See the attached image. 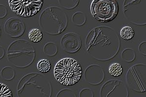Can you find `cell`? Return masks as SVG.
Instances as JSON below:
<instances>
[{"label": "cell", "instance_id": "4", "mask_svg": "<svg viewBox=\"0 0 146 97\" xmlns=\"http://www.w3.org/2000/svg\"><path fill=\"white\" fill-rule=\"evenodd\" d=\"M91 12L97 20L102 22H110L118 14V3L116 0H94Z\"/></svg>", "mask_w": 146, "mask_h": 97}, {"label": "cell", "instance_id": "19", "mask_svg": "<svg viewBox=\"0 0 146 97\" xmlns=\"http://www.w3.org/2000/svg\"><path fill=\"white\" fill-rule=\"evenodd\" d=\"M7 7L5 5H0V18H3L7 16Z\"/></svg>", "mask_w": 146, "mask_h": 97}, {"label": "cell", "instance_id": "7", "mask_svg": "<svg viewBox=\"0 0 146 97\" xmlns=\"http://www.w3.org/2000/svg\"><path fill=\"white\" fill-rule=\"evenodd\" d=\"M62 49L68 53H75L81 47V41L78 35L74 33H68L62 38Z\"/></svg>", "mask_w": 146, "mask_h": 97}, {"label": "cell", "instance_id": "11", "mask_svg": "<svg viewBox=\"0 0 146 97\" xmlns=\"http://www.w3.org/2000/svg\"><path fill=\"white\" fill-rule=\"evenodd\" d=\"M1 77L4 80L9 81L13 79L15 76V71L13 68L10 67H3L1 72Z\"/></svg>", "mask_w": 146, "mask_h": 97}, {"label": "cell", "instance_id": "10", "mask_svg": "<svg viewBox=\"0 0 146 97\" xmlns=\"http://www.w3.org/2000/svg\"><path fill=\"white\" fill-rule=\"evenodd\" d=\"M86 21V16L83 12H78L73 15L72 22L78 26L83 25Z\"/></svg>", "mask_w": 146, "mask_h": 97}, {"label": "cell", "instance_id": "9", "mask_svg": "<svg viewBox=\"0 0 146 97\" xmlns=\"http://www.w3.org/2000/svg\"><path fill=\"white\" fill-rule=\"evenodd\" d=\"M4 28L5 33L9 36L18 38L22 36L24 32L25 26L20 18H12L7 20Z\"/></svg>", "mask_w": 146, "mask_h": 97}, {"label": "cell", "instance_id": "3", "mask_svg": "<svg viewBox=\"0 0 146 97\" xmlns=\"http://www.w3.org/2000/svg\"><path fill=\"white\" fill-rule=\"evenodd\" d=\"M35 51L30 42L19 40L11 43L7 49L9 61L15 67H25L33 62L35 58Z\"/></svg>", "mask_w": 146, "mask_h": 97}, {"label": "cell", "instance_id": "12", "mask_svg": "<svg viewBox=\"0 0 146 97\" xmlns=\"http://www.w3.org/2000/svg\"><path fill=\"white\" fill-rule=\"evenodd\" d=\"M58 3L66 9H73L78 5L79 0H58Z\"/></svg>", "mask_w": 146, "mask_h": 97}, {"label": "cell", "instance_id": "20", "mask_svg": "<svg viewBox=\"0 0 146 97\" xmlns=\"http://www.w3.org/2000/svg\"><path fill=\"white\" fill-rule=\"evenodd\" d=\"M5 49L2 47V46H0V59H2L5 55Z\"/></svg>", "mask_w": 146, "mask_h": 97}, {"label": "cell", "instance_id": "6", "mask_svg": "<svg viewBox=\"0 0 146 97\" xmlns=\"http://www.w3.org/2000/svg\"><path fill=\"white\" fill-rule=\"evenodd\" d=\"M40 75L38 73H30L22 78L18 86V95L19 97H25L27 94L38 93L40 90L42 94L44 93L42 91L44 90L46 86L42 84H39L37 82ZM44 95L45 96V94Z\"/></svg>", "mask_w": 146, "mask_h": 97}, {"label": "cell", "instance_id": "16", "mask_svg": "<svg viewBox=\"0 0 146 97\" xmlns=\"http://www.w3.org/2000/svg\"><path fill=\"white\" fill-rule=\"evenodd\" d=\"M42 37V33L40 30L37 29L32 30L29 33V38L31 41L34 42L40 41Z\"/></svg>", "mask_w": 146, "mask_h": 97}, {"label": "cell", "instance_id": "13", "mask_svg": "<svg viewBox=\"0 0 146 97\" xmlns=\"http://www.w3.org/2000/svg\"><path fill=\"white\" fill-rule=\"evenodd\" d=\"M134 31L133 28L129 26L124 27L121 29L120 31V35L121 38L124 40H131L134 36Z\"/></svg>", "mask_w": 146, "mask_h": 97}, {"label": "cell", "instance_id": "5", "mask_svg": "<svg viewBox=\"0 0 146 97\" xmlns=\"http://www.w3.org/2000/svg\"><path fill=\"white\" fill-rule=\"evenodd\" d=\"M10 7L22 16H33L42 7L43 0H9Z\"/></svg>", "mask_w": 146, "mask_h": 97}, {"label": "cell", "instance_id": "15", "mask_svg": "<svg viewBox=\"0 0 146 97\" xmlns=\"http://www.w3.org/2000/svg\"><path fill=\"white\" fill-rule=\"evenodd\" d=\"M109 71L111 75L117 77L122 74L123 69L120 65L117 63H113L110 67Z\"/></svg>", "mask_w": 146, "mask_h": 97}, {"label": "cell", "instance_id": "18", "mask_svg": "<svg viewBox=\"0 0 146 97\" xmlns=\"http://www.w3.org/2000/svg\"><path fill=\"white\" fill-rule=\"evenodd\" d=\"M12 96L11 91L9 87L3 84H0V97Z\"/></svg>", "mask_w": 146, "mask_h": 97}, {"label": "cell", "instance_id": "1", "mask_svg": "<svg viewBox=\"0 0 146 97\" xmlns=\"http://www.w3.org/2000/svg\"><path fill=\"white\" fill-rule=\"evenodd\" d=\"M67 16L64 11L58 7H50L44 10L40 17V28L48 34L57 35L67 26Z\"/></svg>", "mask_w": 146, "mask_h": 97}, {"label": "cell", "instance_id": "2", "mask_svg": "<svg viewBox=\"0 0 146 97\" xmlns=\"http://www.w3.org/2000/svg\"><path fill=\"white\" fill-rule=\"evenodd\" d=\"M82 68L74 59L66 58L60 60L56 65L54 75L56 80L64 86H72L80 80Z\"/></svg>", "mask_w": 146, "mask_h": 97}, {"label": "cell", "instance_id": "17", "mask_svg": "<svg viewBox=\"0 0 146 97\" xmlns=\"http://www.w3.org/2000/svg\"><path fill=\"white\" fill-rule=\"evenodd\" d=\"M37 67L38 70L42 73H47L51 68L49 61L47 60L43 59L40 60L38 63Z\"/></svg>", "mask_w": 146, "mask_h": 97}, {"label": "cell", "instance_id": "14", "mask_svg": "<svg viewBox=\"0 0 146 97\" xmlns=\"http://www.w3.org/2000/svg\"><path fill=\"white\" fill-rule=\"evenodd\" d=\"M43 50L44 53L49 56H54L58 53V48L56 45L53 43H48L45 45Z\"/></svg>", "mask_w": 146, "mask_h": 97}, {"label": "cell", "instance_id": "8", "mask_svg": "<svg viewBox=\"0 0 146 97\" xmlns=\"http://www.w3.org/2000/svg\"><path fill=\"white\" fill-rule=\"evenodd\" d=\"M144 76H145V73L144 74L143 73L140 76L139 74H137L135 66L128 71L127 75V82L132 80H134V82L129 85L132 88V90L138 92H144L146 91L145 77L140 78Z\"/></svg>", "mask_w": 146, "mask_h": 97}, {"label": "cell", "instance_id": "21", "mask_svg": "<svg viewBox=\"0 0 146 97\" xmlns=\"http://www.w3.org/2000/svg\"><path fill=\"white\" fill-rule=\"evenodd\" d=\"M0 36H1V29H0Z\"/></svg>", "mask_w": 146, "mask_h": 97}]
</instances>
